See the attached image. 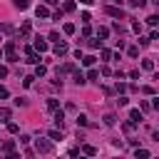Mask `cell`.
Here are the masks:
<instances>
[{
	"label": "cell",
	"instance_id": "4316f807",
	"mask_svg": "<svg viewBox=\"0 0 159 159\" xmlns=\"http://www.w3.org/2000/svg\"><path fill=\"white\" fill-rule=\"evenodd\" d=\"M8 75V67H0V77H5Z\"/></svg>",
	"mask_w": 159,
	"mask_h": 159
},
{
	"label": "cell",
	"instance_id": "d4e9b609",
	"mask_svg": "<svg viewBox=\"0 0 159 159\" xmlns=\"http://www.w3.org/2000/svg\"><path fill=\"white\" fill-rule=\"evenodd\" d=\"M105 124H114V114H107L105 117Z\"/></svg>",
	"mask_w": 159,
	"mask_h": 159
},
{
	"label": "cell",
	"instance_id": "277c9868",
	"mask_svg": "<svg viewBox=\"0 0 159 159\" xmlns=\"http://www.w3.org/2000/svg\"><path fill=\"white\" fill-rule=\"evenodd\" d=\"M129 119H132V122H139V119H142V112H139V109H132V112H129Z\"/></svg>",
	"mask_w": 159,
	"mask_h": 159
},
{
	"label": "cell",
	"instance_id": "8fae6325",
	"mask_svg": "<svg viewBox=\"0 0 159 159\" xmlns=\"http://www.w3.org/2000/svg\"><path fill=\"white\" fill-rule=\"evenodd\" d=\"M142 67H144V70H154V62H152V60H144Z\"/></svg>",
	"mask_w": 159,
	"mask_h": 159
},
{
	"label": "cell",
	"instance_id": "30bf717a",
	"mask_svg": "<svg viewBox=\"0 0 159 159\" xmlns=\"http://www.w3.org/2000/svg\"><path fill=\"white\" fill-rule=\"evenodd\" d=\"M144 3H147V0H129V5H132V8H142Z\"/></svg>",
	"mask_w": 159,
	"mask_h": 159
},
{
	"label": "cell",
	"instance_id": "52a82bcc",
	"mask_svg": "<svg viewBox=\"0 0 159 159\" xmlns=\"http://www.w3.org/2000/svg\"><path fill=\"white\" fill-rule=\"evenodd\" d=\"M82 65L92 67V65H95V57H92V55H87V57H82Z\"/></svg>",
	"mask_w": 159,
	"mask_h": 159
},
{
	"label": "cell",
	"instance_id": "4dcf8cb0",
	"mask_svg": "<svg viewBox=\"0 0 159 159\" xmlns=\"http://www.w3.org/2000/svg\"><path fill=\"white\" fill-rule=\"evenodd\" d=\"M0 57H3V52H0Z\"/></svg>",
	"mask_w": 159,
	"mask_h": 159
},
{
	"label": "cell",
	"instance_id": "44dd1931",
	"mask_svg": "<svg viewBox=\"0 0 159 159\" xmlns=\"http://www.w3.org/2000/svg\"><path fill=\"white\" fill-rule=\"evenodd\" d=\"M45 72H47V70H45V67H42V65H37V70H35V75H37V77H42V75H45Z\"/></svg>",
	"mask_w": 159,
	"mask_h": 159
},
{
	"label": "cell",
	"instance_id": "7c38bea8",
	"mask_svg": "<svg viewBox=\"0 0 159 159\" xmlns=\"http://www.w3.org/2000/svg\"><path fill=\"white\" fill-rule=\"evenodd\" d=\"M15 5H18V8H23V10H25L27 5H30V0H15Z\"/></svg>",
	"mask_w": 159,
	"mask_h": 159
},
{
	"label": "cell",
	"instance_id": "603a6c76",
	"mask_svg": "<svg viewBox=\"0 0 159 159\" xmlns=\"http://www.w3.org/2000/svg\"><path fill=\"white\" fill-rule=\"evenodd\" d=\"M0 117H5V119H8V117H10V109H5V107H0Z\"/></svg>",
	"mask_w": 159,
	"mask_h": 159
},
{
	"label": "cell",
	"instance_id": "3957f363",
	"mask_svg": "<svg viewBox=\"0 0 159 159\" xmlns=\"http://www.w3.org/2000/svg\"><path fill=\"white\" fill-rule=\"evenodd\" d=\"M35 12H37V18H50V10H47L45 5H40V8H37Z\"/></svg>",
	"mask_w": 159,
	"mask_h": 159
},
{
	"label": "cell",
	"instance_id": "83f0119b",
	"mask_svg": "<svg viewBox=\"0 0 159 159\" xmlns=\"http://www.w3.org/2000/svg\"><path fill=\"white\" fill-rule=\"evenodd\" d=\"M80 3H82V5H92L95 0H80Z\"/></svg>",
	"mask_w": 159,
	"mask_h": 159
},
{
	"label": "cell",
	"instance_id": "f546056e",
	"mask_svg": "<svg viewBox=\"0 0 159 159\" xmlns=\"http://www.w3.org/2000/svg\"><path fill=\"white\" fill-rule=\"evenodd\" d=\"M47 3H50V5H57V3H60V0H47Z\"/></svg>",
	"mask_w": 159,
	"mask_h": 159
},
{
	"label": "cell",
	"instance_id": "7402d4cb",
	"mask_svg": "<svg viewBox=\"0 0 159 159\" xmlns=\"http://www.w3.org/2000/svg\"><path fill=\"white\" fill-rule=\"evenodd\" d=\"M50 137H52L55 142H60V139H62V134H60V132H55V129H52V132H50Z\"/></svg>",
	"mask_w": 159,
	"mask_h": 159
},
{
	"label": "cell",
	"instance_id": "8992f818",
	"mask_svg": "<svg viewBox=\"0 0 159 159\" xmlns=\"http://www.w3.org/2000/svg\"><path fill=\"white\" fill-rule=\"evenodd\" d=\"M107 12H109L112 18H122V10H119V8H107Z\"/></svg>",
	"mask_w": 159,
	"mask_h": 159
},
{
	"label": "cell",
	"instance_id": "f1b7e54d",
	"mask_svg": "<svg viewBox=\"0 0 159 159\" xmlns=\"http://www.w3.org/2000/svg\"><path fill=\"white\" fill-rule=\"evenodd\" d=\"M8 159H20V157L18 154H8Z\"/></svg>",
	"mask_w": 159,
	"mask_h": 159
},
{
	"label": "cell",
	"instance_id": "cb8c5ba5",
	"mask_svg": "<svg viewBox=\"0 0 159 159\" xmlns=\"http://www.w3.org/2000/svg\"><path fill=\"white\" fill-rule=\"evenodd\" d=\"M147 23H149V25H157V23H159V18H157V15H152V18H147Z\"/></svg>",
	"mask_w": 159,
	"mask_h": 159
},
{
	"label": "cell",
	"instance_id": "7a4b0ae2",
	"mask_svg": "<svg viewBox=\"0 0 159 159\" xmlns=\"http://www.w3.org/2000/svg\"><path fill=\"white\" fill-rule=\"evenodd\" d=\"M5 52H8V60H10V62L18 60V55H15V42H8V45H5Z\"/></svg>",
	"mask_w": 159,
	"mask_h": 159
},
{
	"label": "cell",
	"instance_id": "d6986e66",
	"mask_svg": "<svg viewBox=\"0 0 159 159\" xmlns=\"http://www.w3.org/2000/svg\"><path fill=\"white\" fill-rule=\"evenodd\" d=\"M47 107H50V109H57L60 102H57V100H50V102H47Z\"/></svg>",
	"mask_w": 159,
	"mask_h": 159
},
{
	"label": "cell",
	"instance_id": "5bb4252c",
	"mask_svg": "<svg viewBox=\"0 0 159 159\" xmlns=\"http://www.w3.org/2000/svg\"><path fill=\"white\" fill-rule=\"evenodd\" d=\"M0 30H3V32H12V25L10 23H3V25H0Z\"/></svg>",
	"mask_w": 159,
	"mask_h": 159
},
{
	"label": "cell",
	"instance_id": "484cf974",
	"mask_svg": "<svg viewBox=\"0 0 159 159\" xmlns=\"http://www.w3.org/2000/svg\"><path fill=\"white\" fill-rule=\"evenodd\" d=\"M152 107H154V109H159V97H154V102H152Z\"/></svg>",
	"mask_w": 159,
	"mask_h": 159
},
{
	"label": "cell",
	"instance_id": "9a60e30c",
	"mask_svg": "<svg viewBox=\"0 0 159 159\" xmlns=\"http://www.w3.org/2000/svg\"><path fill=\"white\" fill-rule=\"evenodd\" d=\"M85 154L87 157H95V154H97V149H95V147H85Z\"/></svg>",
	"mask_w": 159,
	"mask_h": 159
},
{
	"label": "cell",
	"instance_id": "ac0fdd59",
	"mask_svg": "<svg viewBox=\"0 0 159 159\" xmlns=\"http://www.w3.org/2000/svg\"><path fill=\"white\" fill-rule=\"evenodd\" d=\"M65 32H67V35H72V32H75V25L67 23V25H65Z\"/></svg>",
	"mask_w": 159,
	"mask_h": 159
},
{
	"label": "cell",
	"instance_id": "6da1fadb",
	"mask_svg": "<svg viewBox=\"0 0 159 159\" xmlns=\"http://www.w3.org/2000/svg\"><path fill=\"white\" fill-rule=\"evenodd\" d=\"M35 149H37V152H42V154H47V152H50L52 147H50V142H45V139H37V142H35Z\"/></svg>",
	"mask_w": 159,
	"mask_h": 159
},
{
	"label": "cell",
	"instance_id": "e0dca14e",
	"mask_svg": "<svg viewBox=\"0 0 159 159\" xmlns=\"http://www.w3.org/2000/svg\"><path fill=\"white\" fill-rule=\"evenodd\" d=\"M97 35H100V37H107V35H109V30H107V27H100Z\"/></svg>",
	"mask_w": 159,
	"mask_h": 159
},
{
	"label": "cell",
	"instance_id": "2e32d148",
	"mask_svg": "<svg viewBox=\"0 0 159 159\" xmlns=\"http://www.w3.org/2000/svg\"><path fill=\"white\" fill-rule=\"evenodd\" d=\"M20 35H30V25H27V23L20 27Z\"/></svg>",
	"mask_w": 159,
	"mask_h": 159
},
{
	"label": "cell",
	"instance_id": "5b68a950",
	"mask_svg": "<svg viewBox=\"0 0 159 159\" xmlns=\"http://www.w3.org/2000/svg\"><path fill=\"white\" fill-rule=\"evenodd\" d=\"M55 52H57V55H65V52H67V45H65V42H57V45H55Z\"/></svg>",
	"mask_w": 159,
	"mask_h": 159
},
{
	"label": "cell",
	"instance_id": "4fadbf2b",
	"mask_svg": "<svg viewBox=\"0 0 159 159\" xmlns=\"http://www.w3.org/2000/svg\"><path fill=\"white\" fill-rule=\"evenodd\" d=\"M75 82H77V85H85V75L77 72V75H75Z\"/></svg>",
	"mask_w": 159,
	"mask_h": 159
},
{
	"label": "cell",
	"instance_id": "ffe728a7",
	"mask_svg": "<svg viewBox=\"0 0 159 159\" xmlns=\"http://www.w3.org/2000/svg\"><path fill=\"white\" fill-rule=\"evenodd\" d=\"M77 124H82V127H87V117H85V114H80V117H77Z\"/></svg>",
	"mask_w": 159,
	"mask_h": 159
},
{
	"label": "cell",
	"instance_id": "9c48e42d",
	"mask_svg": "<svg viewBox=\"0 0 159 159\" xmlns=\"http://www.w3.org/2000/svg\"><path fill=\"white\" fill-rule=\"evenodd\" d=\"M35 47H37L40 52H45V50H47V42H45V40H37V42H35Z\"/></svg>",
	"mask_w": 159,
	"mask_h": 159
},
{
	"label": "cell",
	"instance_id": "ba28073f",
	"mask_svg": "<svg viewBox=\"0 0 159 159\" xmlns=\"http://www.w3.org/2000/svg\"><path fill=\"white\" fill-rule=\"evenodd\" d=\"M137 159H149V152L147 149H137Z\"/></svg>",
	"mask_w": 159,
	"mask_h": 159
}]
</instances>
